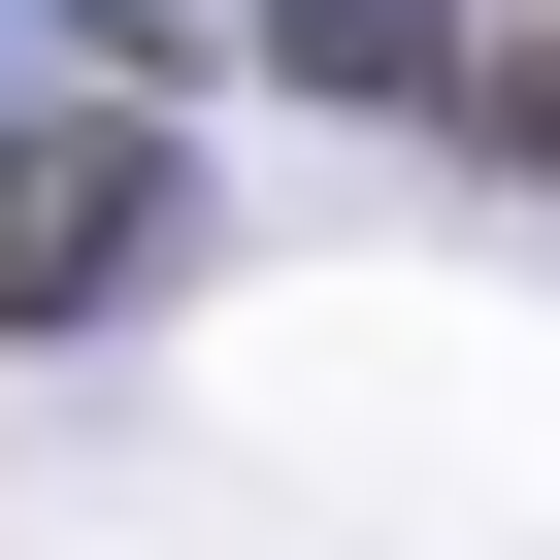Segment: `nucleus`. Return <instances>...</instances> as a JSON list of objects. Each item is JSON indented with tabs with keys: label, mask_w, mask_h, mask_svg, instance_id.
Masks as SVG:
<instances>
[{
	"label": "nucleus",
	"mask_w": 560,
	"mask_h": 560,
	"mask_svg": "<svg viewBox=\"0 0 560 560\" xmlns=\"http://www.w3.org/2000/svg\"><path fill=\"white\" fill-rule=\"evenodd\" d=\"M132 264H165V132L132 100H34L0 132V330H100Z\"/></svg>",
	"instance_id": "1"
}]
</instances>
